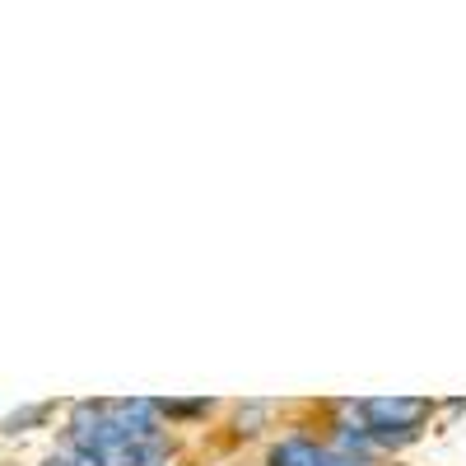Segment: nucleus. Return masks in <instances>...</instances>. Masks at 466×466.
<instances>
[{
    "instance_id": "1",
    "label": "nucleus",
    "mask_w": 466,
    "mask_h": 466,
    "mask_svg": "<svg viewBox=\"0 0 466 466\" xmlns=\"http://www.w3.org/2000/svg\"><path fill=\"white\" fill-rule=\"evenodd\" d=\"M364 430L373 434L378 452H401L424 434V420L434 415V401L424 397H373V401H350Z\"/></svg>"
},
{
    "instance_id": "2",
    "label": "nucleus",
    "mask_w": 466,
    "mask_h": 466,
    "mask_svg": "<svg viewBox=\"0 0 466 466\" xmlns=\"http://www.w3.org/2000/svg\"><path fill=\"white\" fill-rule=\"evenodd\" d=\"M210 410H215V401H159L164 424H191V420H206Z\"/></svg>"
},
{
    "instance_id": "3",
    "label": "nucleus",
    "mask_w": 466,
    "mask_h": 466,
    "mask_svg": "<svg viewBox=\"0 0 466 466\" xmlns=\"http://www.w3.org/2000/svg\"><path fill=\"white\" fill-rule=\"evenodd\" d=\"M266 420H270V406H266V401H248V406L233 410V434H238V439H252V434H261Z\"/></svg>"
},
{
    "instance_id": "4",
    "label": "nucleus",
    "mask_w": 466,
    "mask_h": 466,
    "mask_svg": "<svg viewBox=\"0 0 466 466\" xmlns=\"http://www.w3.org/2000/svg\"><path fill=\"white\" fill-rule=\"evenodd\" d=\"M47 415H52V406H28V410H19V415L5 420V430H19V424H37V420H47Z\"/></svg>"
}]
</instances>
